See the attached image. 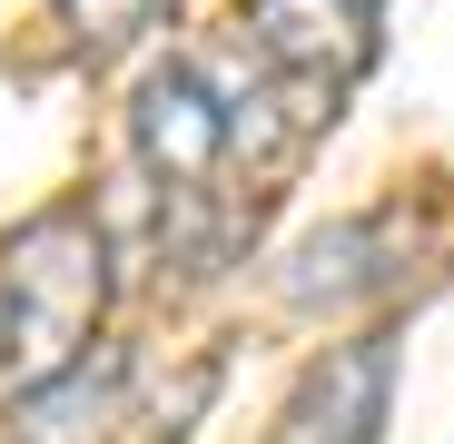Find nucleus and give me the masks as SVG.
Returning <instances> with one entry per match:
<instances>
[{
    "mask_svg": "<svg viewBox=\"0 0 454 444\" xmlns=\"http://www.w3.org/2000/svg\"><path fill=\"white\" fill-rule=\"evenodd\" d=\"M109 307V238L90 207H40L11 228V247H0V316H11V346H0V365H11L20 386L59 376L69 355H90V326Z\"/></svg>",
    "mask_w": 454,
    "mask_h": 444,
    "instance_id": "nucleus-1",
    "label": "nucleus"
},
{
    "mask_svg": "<svg viewBox=\"0 0 454 444\" xmlns=\"http://www.w3.org/2000/svg\"><path fill=\"white\" fill-rule=\"evenodd\" d=\"M129 138H138L148 178H159L168 198H207L217 168H227V109H217V90L198 80L188 59H168V69H148V80H138Z\"/></svg>",
    "mask_w": 454,
    "mask_h": 444,
    "instance_id": "nucleus-2",
    "label": "nucleus"
},
{
    "mask_svg": "<svg viewBox=\"0 0 454 444\" xmlns=\"http://www.w3.org/2000/svg\"><path fill=\"white\" fill-rule=\"evenodd\" d=\"M386 395H395V346H386V336L326 346V355L307 365V386L286 395V415L267 425V444H375Z\"/></svg>",
    "mask_w": 454,
    "mask_h": 444,
    "instance_id": "nucleus-3",
    "label": "nucleus"
},
{
    "mask_svg": "<svg viewBox=\"0 0 454 444\" xmlns=\"http://www.w3.org/2000/svg\"><path fill=\"white\" fill-rule=\"evenodd\" d=\"M247 50L267 69H286V80H346V69H365V11L356 0H247L238 11Z\"/></svg>",
    "mask_w": 454,
    "mask_h": 444,
    "instance_id": "nucleus-4",
    "label": "nucleus"
},
{
    "mask_svg": "<svg viewBox=\"0 0 454 444\" xmlns=\"http://www.w3.org/2000/svg\"><path fill=\"white\" fill-rule=\"evenodd\" d=\"M119 415V355H69L20 395V444H90Z\"/></svg>",
    "mask_w": 454,
    "mask_h": 444,
    "instance_id": "nucleus-5",
    "label": "nucleus"
},
{
    "mask_svg": "<svg viewBox=\"0 0 454 444\" xmlns=\"http://www.w3.org/2000/svg\"><path fill=\"white\" fill-rule=\"evenodd\" d=\"M365 247H375V228H365V217H346V228L307 238V247H296V277H286V296H296V307H326V296H356V286H375Z\"/></svg>",
    "mask_w": 454,
    "mask_h": 444,
    "instance_id": "nucleus-6",
    "label": "nucleus"
},
{
    "mask_svg": "<svg viewBox=\"0 0 454 444\" xmlns=\"http://www.w3.org/2000/svg\"><path fill=\"white\" fill-rule=\"evenodd\" d=\"M168 20V0H59V30L80 59H119L129 40H148Z\"/></svg>",
    "mask_w": 454,
    "mask_h": 444,
    "instance_id": "nucleus-7",
    "label": "nucleus"
},
{
    "mask_svg": "<svg viewBox=\"0 0 454 444\" xmlns=\"http://www.w3.org/2000/svg\"><path fill=\"white\" fill-rule=\"evenodd\" d=\"M0 346H11V316H0Z\"/></svg>",
    "mask_w": 454,
    "mask_h": 444,
    "instance_id": "nucleus-8",
    "label": "nucleus"
},
{
    "mask_svg": "<svg viewBox=\"0 0 454 444\" xmlns=\"http://www.w3.org/2000/svg\"><path fill=\"white\" fill-rule=\"evenodd\" d=\"M356 11H375V0H356Z\"/></svg>",
    "mask_w": 454,
    "mask_h": 444,
    "instance_id": "nucleus-9",
    "label": "nucleus"
}]
</instances>
